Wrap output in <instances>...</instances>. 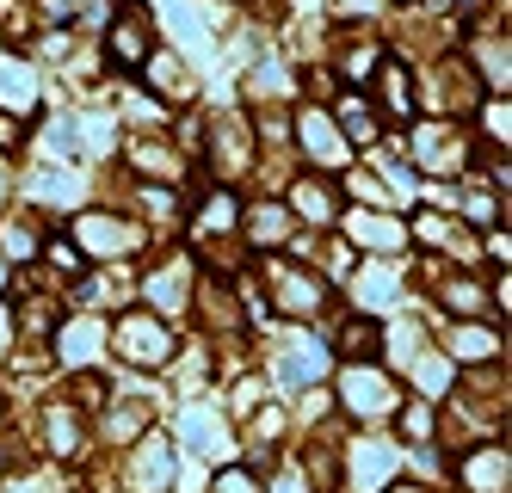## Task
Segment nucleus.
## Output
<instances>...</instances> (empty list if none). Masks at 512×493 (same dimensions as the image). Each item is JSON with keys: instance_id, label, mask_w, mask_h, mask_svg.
I'll return each instance as SVG.
<instances>
[{"instance_id": "obj_36", "label": "nucleus", "mask_w": 512, "mask_h": 493, "mask_svg": "<svg viewBox=\"0 0 512 493\" xmlns=\"http://www.w3.org/2000/svg\"><path fill=\"white\" fill-rule=\"evenodd\" d=\"M0 198H7V173H0Z\"/></svg>"}, {"instance_id": "obj_29", "label": "nucleus", "mask_w": 512, "mask_h": 493, "mask_svg": "<svg viewBox=\"0 0 512 493\" xmlns=\"http://www.w3.org/2000/svg\"><path fill=\"white\" fill-rule=\"evenodd\" d=\"M463 210H469V216H475V222H494V216H500V210H494V198H488V192H469V198H463Z\"/></svg>"}, {"instance_id": "obj_11", "label": "nucleus", "mask_w": 512, "mask_h": 493, "mask_svg": "<svg viewBox=\"0 0 512 493\" xmlns=\"http://www.w3.org/2000/svg\"><path fill=\"white\" fill-rule=\"evenodd\" d=\"M149 50H155V37H149V25H142V13H124L112 25V56H118V68L149 62Z\"/></svg>"}, {"instance_id": "obj_27", "label": "nucleus", "mask_w": 512, "mask_h": 493, "mask_svg": "<svg viewBox=\"0 0 512 493\" xmlns=\"http://www.w3.org/2000/svg\"><path fill=\"white\" fill-rule=\"evenodd\" d=\"M229 222H235V204H229V192H216V198L204 204V216H198V229H216V235H223Z\"/></svg>"}, {"instance_id": "obj_8", "label": "nucleus", "mask_w": 512, "mask_h": 493, "mask_svg": "<svg viewBox=\"0 0 512 493\" xmlns=\"http://www.w3.org/2000/svg\"><path fill=\"white\" fill-rule=\"evenodd\" d=\"M346 235L364 241V247H377V253L408 247V229H401V222H389V216H371V210H352V216H346Z\"/></svg>"}, {"instance_id": "obj_34", "label": "nucleus", "mask_w": 512, "mask_h": 493, "mask_svg": "<svg viewBox=\"0 0 512 493\" xmlns=\"http://www.w3.org/2000/svg\"><path fill=\"white\" fill-rule=\"evenodd\" d=\"M13 136H19V124H13V118H0V142H13Z\"/></svg>"}, {"instance_id": "obj_4", "label": "nucleus", "mask_w": 512, "mask_h": 493, "mask_svg": "<svg viewBox=\"0 0 512 493\" xmlns=\"http://www.w3.org/2000/svg\"><path fill=\"white\" fill-rule=\"evenodd\" d=\"M266 278H272V296H278L284 315H315L321 302H327L321 278H315V272H290L284 259H266Z\"/></svg>"}, {"instance_id": "obj_14", "label": "nucleus", "mask_w": 512, "mask_h": 493, "mask_svg": "<svg viewBox=\"0 0 512 493\" xmlns=\"http://www.w3.org/2000/svg\"><path fill=\"white\" fill-rule=\"evenodd\" d=\"M445 352H451V358H463V364H482V358H494V352H500V333H494V327H451Z\"/></svg>"}, {"instance_id": "obj_9", "label": "nucleus", "mask_w": 512, "mask_h": 493, "mask_svg": "<svg viewBox=\"0 0 512 493\" xmlns=\"http://www.w3.org/2000/svg\"><path fill=\"white\" fill-rule=\"evenodd\" d=\"M173 481V450H167V438L161 432H149L136 444V487H149V493H161Z\"/></svg>"}, {"instance_id": "obj_12", "label": "nucleus", "mask_w": 512, "mask_h": 493, "mask_svg": "<svg viewBox=\"0 0 512 493\" xmlns=\"http://www.w3.org/2000/svg\"><path fill=\"white\" fill-rule=\"evenodd\" d=\"M420 167H426V173L463 167V142H457V130H445V124H426V130H420Z\"/></svg>"}, {"instance_id": "obj_25", "label": "nucleus", "mask_w": 512, "mask_h": 493, "mask_svg": "<svg viewBox=\"0 0 512 493\" xmlns=\"http://www.w3.org/2000/svg\"><path fill=\"white\" fill-rule=\"evenodd\" d=\"M364 290H371V296H364V309H383V302H395V278L383 272V265H371V272H364Z\"/></svg>"}, {"instance_id": "obj_31", "label": "nucleus", "mask_w": 512, "mask_h": 493, "mask_svg": "<svg viewBox=\"0 0 512 493\" xmlns=\"http://www.w3.org/2000/svg\"><path fill=\"white\" fill-rule=\"evenodd\" d=\"M488 253H494V259H500V272H506V253H512V241H506V222H500V229H494V235H488Z\"/></svg>"}, {"instance_id": "obj_2", "label": "nucleus", "mask_w": 512, "mask_h": 493, "mask_svg": "<svg viewBox=\"0 0 512 493\" xmlns=\"http://www.w3.org/2000/svg\"><path fill=\"white\" fill-rule=\"evenodd\" d=\"M395 469H401V450L389 438H358L346 450V481H352V493H383V481Z\"/></svg>"}, {"instance_id": "obj_30", "label": "nucleus", "mask_w": 512, "mask_h": 493, "mask_svg": "<svg viewBox=\"0 0 512 493\" xmlns=\"http://www.w3.org/2000/svg\"><path fill=\"white\" fill-rule=\"evenodd\" d=\"M50 155H75V130L68 124H50Z\"/></svg>"}, {"instance_id": "obj_3", "label": "nucleus", "mask_w": 512, "mask_h": 493, "mask_svg": "<svg viewBox=\"0 0 512 493\" xmlns=\"http://www.w3.org/2000/svg\"><path fill=\"white\" fill-rule=\"evenodd\" d=\"M340 401L358 413V420H383V413L395 407V389H389V376L383 370H371V364H352L346 376H340Z\"/></svg>"}, {"instance_id": "obj_5", "label": "nucleus", "mask_w": 512, "mask_h": 493, "mask_svg": "<svg viewBox=\"0 0 512 493\" xmlns=\"http://www.w3.org/2000/svg\"><path fill=\"white\" fill-rule=\"evenodd\" d=\"M81 241H87V253L93 259H124V253H136L142 247V229H130L124 216H81Z\"/></svg>"}, {"instance_id": "obj_7", "label": "nucleus", "mask_w": 512, "mask_h": 493, "mask_svg": "<svg viewBox=\"0 0 512 493\" xmlns=\"http://www.w3.org/2000/svg\"><path fill=\"white\" fill-rule=\"evenodd\" d=\"M463 487L469 493H506V450L500 444H482L463 457Z\"/></svg>"}, {"instance_id": "obj_21", "label": "nucleus", "mask_w": 512, "mask_h": 493, "mask_svg": "<svg viewBox=\"0 0 512 493\" xmlns=\"http://www.w3.org/2000/svg\"><path fill=\"white\" fill-rule=\"evenodd\" d=\"M210 493H266V487H260V475H253V469L223 463V469H216V481H210Z\"/></svg>"}, {"instance_id": "obj_26", "label": "nucleus", "mask_w": 512, "mask_h": 493, "mask_svg": "<svg viewBox=\"0 0 512 493\" xmlns=\"http://www.w3.org/2000/svg\"><path fill=\"white\" fill-rule=\"evenodd\" d=\"M445 302H451V309H457V315H475V309H482V302H488V296H482V290H475L469 278H457V284H445Z\"/></svg>"}, {"instance_id": "obj_15", "label": "nucleus", "mask_w": 512, "mask_h": 493, "mask_svg": "<svg viewBox=\"0 0 512 493\" xmlns=\"http://www.w3.org/2000/svg\"><path fill=\"white\" fill-rule=\"evenodd\" d=\"M142 290H149V302H161V309L173 315L179 302H186V265H179V259L155 265V272H149V284H142Z\"/></svg>"}, {"instance_id": "obj_16", "label": "nucleus", "mask_w": 512, "mask_h": 493, "mask_svg": "<svg viewBox=\"0 0 512 493\" xmlns=\"http://www.w3.org/2000/svg\"><path fill=\"white\" fill-rule=\"evenodd\" d=\"M0 99H7L13 111H31V99H38V81H31V68L0 56Z\"/></svg>"}, {"instance_id": "obj_32", "label": "nucleus", "mask_w": 512, "mask_h": 493, "mask_svg": "<svg viewBox=\"0 0 512 493\" xmlns=\"http://www.w3.org/2000/svg\"><path fill=\"white\" fill-rule=\"evenodd\" d=\"M272 493H309V481H303V475H297V469H290V475H284V481H278V487H272Z\"/></svg>"}, {"instance_id": "obj_20", "label": "nucleus", "mask_w": 512, "mask_h": 493, "mask_svg": "<svg viewBox=\"0 0 512 493\" xmlns=\"http://www.w3.org/2000/svg\"><path fill=\"white\" fill-rule=\"evenodd\" d=\"M297 210H303L309 222H334V204H327V185H321V179H303V185H297Z\"/></svg>"}, {"instance_id": "obj_19", "label": "nucleus", "mask_w": 512, "mask_h": 493, "mask_svg": "<svg viewBox=\"0 0 512 493\" xmlns=\"http://www.w3.org/2000/svg\"><path fill=\"white\" fill-rule=\"evenodd\" d=\"M340 130H346L352 142H371V136H377V124H371V111H364V99H352V93L340 99Z\"/></svg>"}, {"instance_id": "obj_17", "label": "nucleus", "mask_w": 512, "mask_h": 493, "mask_svg": "<svg viewBox=\"0 0 512 493\" xmlns=\"http://www.w3.org/2000/svg\"><path fill=\"white\" fill-rule=\"evenodd\" d=\"M383 105L395 111V118H408V111H414V81H408V68L383 62Z\"/></svg>"}, {"instance_id": "obj_10", "label": "nucleus", "mask_w": 512, "mask_h": 493, "mask_svg": "<svg viewBox=\"0 0 512 493\" xmlns=\"http://www.w3.org/2000/svg\"><path fill=\"white\" fill-rule=\"evenodd\" d=\"M186 444H192V457H216V463H223L229 457V426L216 420V413L192 407L186 413Z\"/></svg>"}, {"instance_id": "obj_13", "label": "nucleus", "mask_w": 512, "mask_h": 493, "mask_svg": "<svg viewBox=\"0 0 512 493\" xmlns=\"http://www.w3.org/2000/svg\"><path fill=\"white\" fill-rule=\"evenodd\" d=\"M99 346H105V321L87 315V321H68V327H62V364H75V370H81V364L99 358Z\"/></svg>"}, {"instance_id": "obj_35", "label": "nucleus", "mask_w": 512, "mask_h": 493, "mask_svg": "<svg viewBox=\"0 0 512 493\" xmlns=\"http://www.w3.org/2000/svg\"><path fill=\"white\" fill-rule=\"evenodd\" d=\"M389 493H426V487H389Z\"/></svg>"}, {"instance_id": "obj_18", "label": "nucleus", "mask_w": 512, "mask_h": 493, "mask_svg": "<svg viewBox=\"0 0 512 493\" xmlns=\"http://www.w3.org/2000/svg\"><path fill=\"white\" fill-rule=\"evenodd\" d=\"M340 352H346L352 364H371V358H377V327H371V321H346V327H340Z\"/></svg>"}, {"instance_id": "obj_24", "label": "nucleus", "mask_w": 512, "mask_h": 493, "mask_svg": "<svg viewBox=\"0 0 512 493\" xmlns=\"http://www.w3.org/2000/svg\"><path fill=\"white\" fill-rule=\"evenodd\" d=\"M247 229L260 235V241H278V235H284V210H278V204H260V210L247 216Z\"/></svg>"}, {"instance_id": "obj_23", "label": "nucleus", "mask_w": 512, "mask_h": 493, "mask_svg": "<svg viewBox=\"0 0 512 493\" xmlns=\"http://www.w3.org/2000/svg\"><path fill=\"white\" fill-rule=\"evenodd\" d=\"M75 438H81L75 407H56V413H50V444H56V450H75Z\"/></svg>"}, {"instance_id": "obj_33", "label": "nucleus", "mask_w": 512, "mask_h": 493, "mask_svg": "<svg viewBox=\"0 0 512 493\" xmlns=\"http://www.w3.org/2000/svg\"><path fill=\"white\" fill-rule=\"evenodd\" d=\"M7 339H13V321H7V302H0V352H7Z\"/></svg>"}, {"instance_id": "obj_28", "label": "nucleus", "mask_w": 512, "mask_h": 493, "mask_svg": "<svg viewBox=\"0 0 512 493\" xmlns=\"http://www.w3.org/2000/svg\"><path fill=\"white\" fill-rule=\"evenodd\" d=\"M136 167H149V173H173L167 142H136Z\"/></svg>"}, {"instance_id": "obj_1", "label": "nucleus", "mask_w": 512, "mask_h": 493, "mask_svg": "<svg viewBox=\"0 0 512 493\" xmlns=\"http://www.w3.org/2000/svg\"><path fill=\"white\" fill-rule=\"evenodd\" d=\"M112 346H118V358H130V364H142V370H161V364H173V333H167V321H155V315H130V321H118V333H112Z\"/></svg>"}, {"instance_id": "obj_22", "label": "nucleus", "mask_w": 512, "mask_h": 493, "mask_svg": "<svg viewBox=\"0 0 512 493\" xmlns=\"http://www.w3.org/2000/svg\"><path fill=\"white\" fill-rule=\"evenodd\" d=\"M482 130L506 148V136H512V111H506V93L500 99H482Z\"/></svg>"}, {"instance_id": "obj_6", "label": "nucleus", "mask_w": 512, "mask_h": 493, "mask_svg": "<svg viewBox=\"0 0 512 493\" xmlns=\"http://www.w3.org/2000/svg\"><path fill=\"white\" fill-rule=\"evenodd\" d=\"M297 136H303L315 167H346V155H352L346 136L334 130V118H321V111H297Z\"/></svg>"}]
</instances>
